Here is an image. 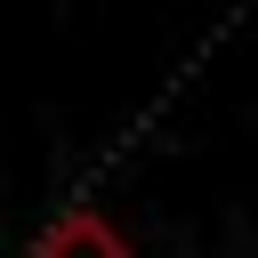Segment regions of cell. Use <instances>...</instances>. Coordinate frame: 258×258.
<instances>
[{"label": "cell", "instance_id": "cell-1", "mask_svg": "<svg viewBox=\"0 0 258 258\" xmlns=\"http://www.w3.org/2000/svg\"><path fill=\"white\" fill-rule=\"evenodd\" d=\"M32 258H129V242L113 234V218H97V210H64V218L32 242Z\"/></svg>", "mask_w": 258, "mask_h": 258}]
</instances>
